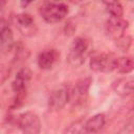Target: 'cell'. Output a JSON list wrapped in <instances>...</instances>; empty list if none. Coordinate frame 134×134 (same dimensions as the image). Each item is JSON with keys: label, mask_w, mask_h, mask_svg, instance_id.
Listing matches in <instances>:
<instances>
[{"label": "cell", "mask_w": 134, "mask_h": 134, "mask_svg": "<svg viewBox=\"0 0 134 134\" xmlns=\"http://www.w3.org/2000/svg\"><path fill=\"white\" fill-rule=\"evenodd\" d=\"M133 87H134L133 77H120L112 83V88L115 91V93L121 96L131 94L133 92Z\"/></svg>", "instance_id": "obj_10"}, {"label": "cell", "mask_w": 134, "mask_h": 134, "mask_svg": "<svg viewBox=\"0 0 134 134\" xmlns=\"http://www.w3.org/2000/svg\"><path fill=\"white\" fill-rule=\"evenodd\" d=\"M69 9L68 6L64 3H55V2H45L39 8V14L47 23H57L63 20Z\"/></svg>", "instance_id": "obj_2"}, {"label": "cell", "mask_w": 134, "mask_h": 134, "mask_svg": "<svg viewBox=\"0 0 134 134\" xmlns=\"http://www.w3.org/2000/svg\"><path fill=\"white\" fill-rule=\"evenodd\" d=\"M127 28H128V22L122 18H116V17H110L105 25L106 34L114 40H117L120 37H122Z\"/></svg>", "instance_id": "obj_6"}, {"label": "cell", "mask_w": 134, "mask_h": 134, "mask_svg": "<svg viewBox=\"0 0 134 134\" xmlns=\"http://www.w3.org/2000/svg\"><path fill=\"white\" fill-rule=\"evenodd\" d=\"M15 23L16 26L19 28V30L23 35L32 34L34 27H35V21L32 17L28 14H19L15 17Z\"/></svg>", "instance_id": "obj_11"}, {"label": "cell", "mask_w": 134, "mask_h": 134, "mask_svg": "<svg viewBox=\"0 0 134 134\" xmlns=\"http://www.w3.org/2000/svg\"><path fill=\"white\" fill-rule=\"evenodd\" d=\"M131 37L130 36H122V37H120L119 39H117L116 40V44H117V46L122 50V51H127L128 49H129V47H130V45H131Z\"/></svg>", "instance_id": "obj_16"}, {"label": "cell", "mask_w": 134, "mask_h": 134, "mask_svg": "<svg viewBox=\"0 0 134 134\" xmlns=\"http://www.w3.org/2000/svg\"><path fill=\"white\" fill-rule=\"evenodd\" d=\"M8 74H9V68H7L6 66L0 64V85L6 80Z\"/></svg>", "instance_id": "obj_17"}, {"label": "cell", "mask_w": 134, "mask_h": 134, "mask_svg": "<svg viewBox=\"0 0 134 134\" xmlns=\"http://www.w3.org/2000/svg\"><path fill=\"white\" fill-rule=\"evenodd\" d=\"M106 10L110 14L111 17L121 18L124 15V8L119 2H106Z\"/></svg>", "instance_id": "obj_15"}, {"label": "cell", "mask_w": 134, "mask_h": 134, "mask_svg": "<svg viewBox=\"0 0 134 134\" xmlns=\"http://www.w3.org/2000/svg\"><path fill=\"white\" fill-rule=\"evenodd\" d=\"M133 67H134V63H133V59L131 57L118 58L116 70L119 73H124V74L129 73V72H131L133 70Z\"/></svg>", "instance_id": "obj_14"}, {"label": "cell", "mask_w": 134, "mask_h": 134, "mask_svg": "<svg viewBox=\"0 0 134 134\" xmlns=\"http://www.w3.org/2000/svg\"><path fill=\"white\" fill-rule=\"evenodd\" d=\"M104 125H105V115L99 113V114H96L90 117L83 125V129L87 134H94L98 132L103 128Z\"/></svg>", "instance_id": "obj_13"}, {"label": "cell", "mask_w": 134, "mask_h": 134, "mask_svg": "<svg viewBox=\"0 0 134 134\" xmlns=\"http://www.w3.org/2000/svg\"><path fill=\"white\" fill-rule=\"evenodd\" d=\"M89 48L90 41L87 38L76 37L69 47V51L67 54L68 63L73 67L81 66L85 62V59L89 53Z\"/></svg>", "instance_id": "obj_1"}, {"label": "cell", "mask_w": 134, "mask_h": 134, "mask_svg": "<svg viewBox=\"0 0 134 134\" xmlns=\"http://www.w3.org/2000/svg\"><path fill=\"white\" fill-rule=\"evenodd\" d=\"M118 57L113 53H98L90 59V68L95 72L109 73L116 70Z\"/></svg>", "instance_id": "obj_3"}, {"label": "cell", "mask_w": 134, "mask_h": 134, "mask_svg": "<svg viewBox=\"0 0 134 134\" xmlns=\"http://www.w3.org/2000/svg\"><path fill=\"white\" fill-rule=\"evenodd\" d=\"M30 77H31V71L29 70V68L24 67V68L20 69L19 72L17 73L14 82L12 83L13 91L16 92L17 94L23 93L25 91L27 84L30 81Z\"/></svg>", "instance_id": "obj_9"}, {"label": "cell", "mask_w": 134, "mask_h": 134, "mask_svg": "<svg viewBox=\"0 0 134 134\" xmlns=\"http://www.w3.org/2000/svg\"><path fill=\"white\" fill-rule=\"evenodd\" d=\"M18 126L23 134H39L41 131L39 116L31 111H26L19 115Z\"/></svg>", "instance_id": "obj_4"}, {"label": "cell", "mask_w": 134, "mask_h": 134, "mask_svg": "<svg viewBox=\"0 0 134 134\" xmlns=\"http://www.w3.org/2000/svg\"><path fill=\"white\" fill-rule=\"evenodd\" d=\"M91 83H92L91 77H85L83 80H80L74 85V87L69 93V100L72 103V105L77 106L86 102Z\"/></svg>", "instance_id": "obj_5"}, {"label": "cell", "mask_w": 134, "mask_h": 134, "mask_svg": "<svg viewBox=\"0 0 134 134\" xmlns=\"http://www.w3.org/2000/svg\"><path fill=\"white\" fill-rule=\"evenodd\" d=\"M14 44L13 31L9 27L8 22L0 18V48L3 51H9Z\"/></svg>", "instance_id": "obj_7"}, {"label": "cell", "mask_w": 134, "mask_h": 134, "mask_svg": "<svg viewBox=\"0 0 134 134\" xmlns=\"http://www.w3.org/2000/svg\"><path fill=\"white\" fill-rule=\"evenodd\" d=\"M59 58H60V53L57 49H46L39 53L37 61L41 69L48 70L55 65Z\"/></svg>", "instance_id": "obj_8"}, {"label": "cell", "mask_w": 134, "mask_h": 134, "mask_svg": "<svg viewBox=\"0 0 134 134\" xmlns=\"http://www.w3.org/2000/svg\"><path fill=\"white\" fill-rule=\"evenodd\" d=\"M69 100V92L66 88H58L52 91L49 97V105L53 108H62Z\"/></svg>", "instance_id": "obj_12"}]
</instances>
